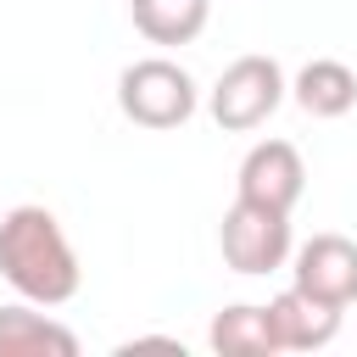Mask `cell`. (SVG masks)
<instances>
[{"label": "cell", "instance_id": "cell-4", "mask_svg": "<svg viewBox=\"0 0 357 357\" xmlns=\"http://www.w3.org/2000/svg\"><path fill=\"white\" fill-rule=\"evenodd\" d=\"M218 245H223V262L245 279H262V273H279L296 251L290 240V212H273V206H257V201H240L223 212L218 223Z\"/></svg>", "mask_w": 357, "mask_h": 357}, {"label": "cell", "instance_id": "cell-11", "mask_svg": "<svg viewBox=\"0 0 357 357\" xmlns=\"http://www.w3.org/2000/svg\"><path fill=\"white\" fill-rule=\"evenodd\" d=\"M128 17L151 45H190L201 39L212 0H128Z\"/></svg>", "mask_w": 357, "mask_h": 357}, {"label": "cell", "instance_id": "cell-10", "mask_svg": "<svg viewBox=\"0 0 357 357\" xmlns=\"http://www.w3.org/2000/svg\"><path fill=\"white\" fill-rule=\"evenodd\" d=\"M206 340H212V351H223V357H273V351H279V335H273L268 307H251V301L223 307V312L212 318Z\"/></svg>", "mask_w": 357, "mask_h": 357}, {"label": "cell", "instance_id": "cell-2", "mask_svg": "<svg viewBox=\"0 0 357 357\" xmlns=\"http://www.w3.org/2000/svg\"><path fill=\"white\" fill-rule=\"evenodd\" d=\"M195 78L173 61V56H139L117 73V106L128 123L139 128H178L195 117Z\"/></svg>", "mask_w": 357, "mask_h": 357}, {"label": "cell", "instance_id": "cell-3", "mask_svg": "<svg viewBox=\"0 0 357 357\" xmlns=\"http://www.w3.org/2000/svg\"><path fill=\"white\" fill-rule=\"evenodd\" d=\"M284 89L290 84H284V67L273 56H240V61H229L218 73L206 112H212V123L223 134H251V128H262L279 112Z\"/></svg>", "mask_w": 357, "mask_h": 357}, {"label": "cell", "instance_id": "cell-5", "mask_svg": "<svg viewBox=\"0 0 357 357\" xmlns=\"http://www.w3.org/2000/svg\"><path fill=\"white\" fill-rule=\"evenodd\" d=\"M290 284L307 290L324 307H351L357 301V240L346 234H312L290 251Z\"/></svg>", "mask_w": 357, "mask_h": 357}, {"label": "cell", "instance_id": "cell-7", "mask_svg": "<svg viewBox=\"0 0 357 357\" xmlns=\"http://www.w3.org/2000/svg\"><path fill=\"white\" fill-rule=\"evenodd\" d=\"M268 318H273L279 351H324V346L340 335V307H324V301H312V296L296 290V284L268 301Z\"/></svg>", "mask_w": 357, "mask_h": 357}, {"label": "cell", "instance_id": "cell-1", "mask_svg": "<svg viewBox=\"0 0 357 357\" xmlns=\"http://www.w3.org/2000/svg\"><path fill=\"white\" fill-rule=\"evenodd\" d=\"M0 279L22 301H39V307H61L78 296L84 268H78V251L50 206L22 201L0 218Z\"/></svg>", "mask_w": 357, "mask_h": 357}, {"label": "cell", "instance_id": "cell-9", "mask_svg": "<svg viewBox=\"0 0 357 357\" xmlns=\"http://www.w3.org/2000/svg\"><path fill=\"white\" fill-rule=\"evenodd\" d=\"M290 95H296V106H301L307 117H346V112L357 106V73H351L346 61H335V56H312V61L296 73Z\"/></svg>", "mask_w": 357, "mask_h": 357}, {"label": "cell", "instance_id": "cell-8", "mask_svg": "<svg viewBox=\"0 0 357 357\" xmlns=\"http://www.w3.org/2000/svg\"><path fill=\"white\" fill-rule=\"evenodd\" d=\"M0 357H78V335L39 312V301L0 307Z\"/></svg>", "mask_w": 357, "mask_h": 357}, {"label": "cell", "instance_id": "cell-6", "mask_svg": "<svg viewBox=\"0 0 357 357\" xmlns=\"http://www.w3.org/2000/svg\"><path fill=\"white\" fill-rule=\"evenodd\" d=\"M301 190H307V162L290 139H257L234 173V195L273 206V212H290L301 201Z\"/></svg>", "mask_w": 357, "mask_h": 357}]
</instances>
